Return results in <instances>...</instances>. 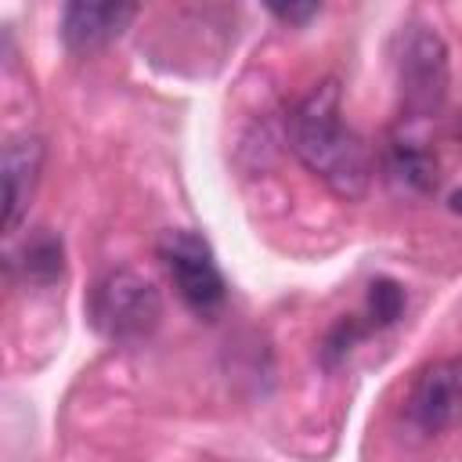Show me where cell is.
<instances>
[{
  "label": "cell",
  "mask_w": 462,
  "mask_h": 462,
  "mask_svg": "<svg viewBox=\"0 0 462 462\" xmlns=\"http://www.w3.org/2000/svg\"><path fill=\"white\" fill-rule=\"evenodd\" d=\"M292 152L310 173H318L336 195L357 199L372 180V155L365 141L343 123L339 87L328 79L314 87L289 119Z\"/></svg>",
  "instance_id": "1"
},
{
  "label": "cell",
  "mask_w": 462,
  "mask_h": 462,
  "mask_svg": "<svg viewBox=\"0 0 462 462\" xmlns=\"http://www.w3.org/2000/svg\"><path fill=\"white\" fill-rule=\"evenodd\" d=\"M162 300L155 285L137 271H108L90 292V321L116 343H137L155 332Z\"/></svg>",
  "instance_id": "2"
},
{
  "label": "cell",
  "mask_w": 462,
  "mask_h": 462,
  "mask_svg": "<svg viewBox=\"0 0 462 462\" xmlns=\"http://www.w3.org/2000/svg\"><path fill=\"white\" fill-rule=\"evenodd\" d=\"M401 101L411 116H430L448 94V47L430 25H408L397 54Z\"/></svg>",
  "instance_id": "3"
},
{
  "label": "cell",
  "mask_w": 462,
  "mask_h": 462,
  "mask_svg": "<svg viewBox=\"0 0 462 462\" xmlns=\"http://www.w3.org/2000/svg\"><path fill=\"white\" fill-rule=\"evenodd\" d=\"M159 256L166 260V271L177 285V296L199 310L209 314L224 303V274L209 253V245L191 231H166L159 242Z\"/></svg>",
  "instance_id": "4"
},
{
  "label": "cell",
  "mask_w": 462,
  "mask_h": 462,
  "mask_svg": "<svg viewBox=\"0 0 462 462\" xmlns=\"http://www.w3.org/2000/svg\"><path fill=\"white\" fill-rule=\"evenodd\" d=\"M408 415L426 433L462 426V357H440L415 375L408 393Z\"/></svg>",
  "instance_id": "5"
},
{
  "label": "cell",
  "mask_w": 462,
  "mask_h": 462,
  "mask_svg": "<svg viewBox=\"0 0 462 462\" xmlns=\"http://www.w3.org/2000/svg\"><path fill=\"white\" fill-rule=\"evenodd\" d=\"M137 14L134 4H112V0H76L61 14V40L69 51L87 54L123 36L130 18Z\"/></svg>",
  "instance_id": "6"
},
{
  "label": "cell",
  "mask_w": 462,
  "mask_h": 462,
  "mask_svg": "<svg viewBox=\"0 0 462 462\" xmlns=\"http://www.w3.org/2000/svg\"><path fill=\"white\" fill-rule=\"evenodd\" d=\"M40 162H43V144L36 137H22V141H7L4 155H0V173H4V231H11L29 199L32 188L40 180Z\"/></svg>",
  "instance_id": "7"
},
{
  "label": "cell",
  "mask_w": 462,
  "mask_h": 462,
  "mask_svg": "<svg viewBox=\"0 0 462 462\" xmlns=\"http://www.w3.org/2000/svg\"><path fill=\"white\" fill-rule=\"evenodd\" d=\"M22 267H25V278L32 282H54L61 274V242L54 235H36L32 242H25V253H22Z\"/></svg>",
  "instance_id": "8"
},
{
  "label": "cell",
  "mask_w": 462,
  "mask_h": 462,
  "mask_svg": "<svg viewBox=\"0 0 462 462\" xmlns=\"http://www.w3.org/2000/svg\"><path fill=\"white\" fill-rule=\"evenodd\" d=\"M401 310H404V289L397 282H390V278L372 282V289H368V314H372V321L375 325H390V321L401 318Z\"/></svg>",
  "instance_id": "9"
},
{
  "label": "cell",
  "mask_w": 462,
  "mask_h": 462,
  "mask_svg": "<svg viewBox=\"0 0 462 462\" xmlns=\"http://www.w3.org/2000/svg\"><path fill=\"white\" fill-rule=\"evenodd\" d=\"M282 22H307L318 14V4H289V7H271Z\"/></svg>",
  "instance_id": "10"
},
{
  "label": "cell",
  "mask_w": 462,
  "mask_h": 462,
  "mask_svg": "<svg viewBox=\"0 0 462 462\" xmlns=\"http://www.w3.org/2000/svg\"><path fill=\"white\" fill-rule=\"evenodd\" d=\"M451 209H455V213H462V188L451 195Z\"/></svg>",
  "instance_id": "11"
}]
</instances>
